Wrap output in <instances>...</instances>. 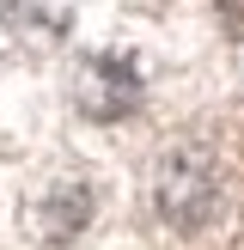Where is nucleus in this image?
I'll return each mask as SVG.
<instances>
[{
    "label": "nucleus",
    "mask_w": 244,
    "mask_h": 250,
    "mask_svg": "<svg viewBox=\"0 0 244 250\" xmlns=\"http://www.w3.org/2000/svg\"><path fill=\"white\" fill-rule=\"evenodd\" d=\"M153 208L183 238L207 232L214 214H220V171H214V159L202 146H171L159 159V171H153Z\"/></svg>",
    "instance_id": "1"
},
{
    "label": "nucleus",
    "mask_w": 244,
    "mask_h": 250,
    "mask_svg": "<svg viewBox=\"0 0 244 250\" xmlns=\"http://www.w3.org/2000/svg\"><path fill=\"white\" fill-rule=\"evenodd\" d=\"M92 208L98 202H92L85 183H55V189L31 208V226H37L43 244H67V238H80V232L92 226Z\"/></svg>",
    "instance_id": "2"
},
{
    "label": "nucleus",
    "mask_w": 244,
    "mask_h": 250,
    "mask_svg": "<svg viewBox=\"0 0 244 250\" xmlns=\"http://www.w3.org/2000/svg\"><path fill=\"white\" fill-rule=\"evenodd\" d=\"M134 104H141V85H134L128 67H116V61H92V67H85V80H80V110L85 116L116 122L122 110H134Z\"/></svg>",
    "instance_id": "3"
},
{
    "label": "nucleus",
    "mask_w": 244,
    "mask_h": 250,
    "mask_svg": "<svg viewBox=\"0 0 244 250\" xmlns=\"http://www.w3.org/2000/svg\"><path fill=\"white\" fill-rule=\"evenodd\" d=\"M0 19L19 37H61L73 19V0H0Z\"/></svg>",
    "instance_id": "4"
}]
</instances>
